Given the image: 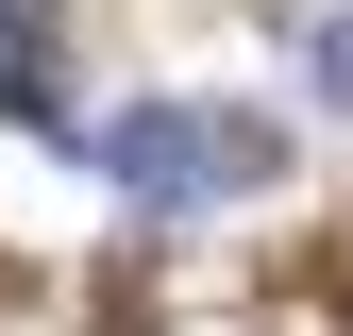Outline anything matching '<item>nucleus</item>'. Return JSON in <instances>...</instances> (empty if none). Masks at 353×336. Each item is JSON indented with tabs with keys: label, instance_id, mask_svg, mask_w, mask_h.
<instances>
[{
	"label": "nucleus",
	"instance_id": "1",
	"mask_svg": "<svg viewBox=\"0 0 353 336\" xmlns=\"http://www.w3.org/2000/svg\"><path fill=\"white\" fill-rule=\"evenodd\" d=\"M84 168H101L118 202H236V185H270V168H286V135H270V118H236V101H135V118L84 135Z\"/></svg>",
	"mask_w": 353,
	"mask_h": 336
},
{
	"label": "nucleus",
	"instance_id": "2",
	"mask_svg": "<svg viewBox=\"0 0 353 336\" xmlns=\"http://www.w3.org/2000/svg\"><path fill=\"white\" fill-rule=\"evenodd\" d=\"M303 84L353 118V0H320V17H303Z\"/></svg>",
	"mask_w": 353,
	"mask_h": 336
}]
</instances>
